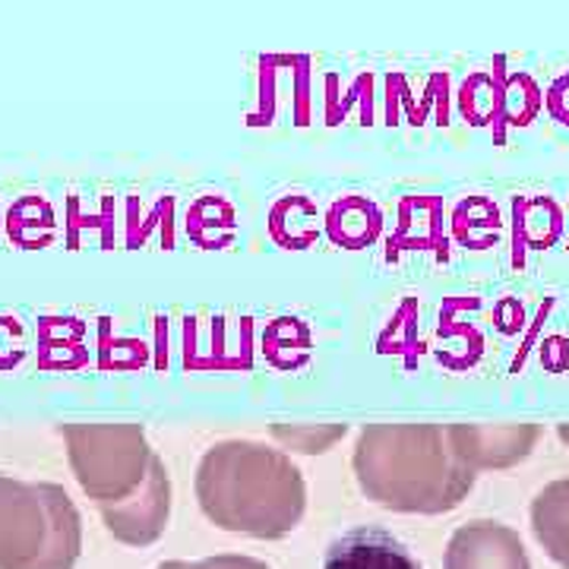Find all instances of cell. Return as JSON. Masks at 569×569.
I'll return each instance as SVG.
<instances>
[{"label":"cell","instance_id":"5b68a950","mask_svg":"<svg viewBox=\"0 0 569 569\" xmlns=\"http://www.w3.org/2000/svg\"><path fill=\"white\" fill-rule=\"evenodd\" d=\"M102 519L111 538L127 548H149L162 538L171 519V478L159 456L152 459L140 490L121 503L102 507Z\"/></svg>","mask_w":569,"mask_h":569},{"label":"cell","instance_id":"8fae6325","mask_svg":"<svg viewBox=\"0 0 569 569\" xmlns=\"http://www.w3.org/2000/svg\"><path fill=\"white\" fill-rule=\"evenodd\" d=\"M348 433V425H272V437L284 449L305 452V456H320L332 443H339Z\"/></svg>","mask_w":569,"mask_h":569},{"label":"cell","instance_id":"3957f363","mask_svg":"<svg viewBox=\"0 0 569 569\" xmlns=\"http://www.w3.org/2000/svg\"><path fill=\"white\" fill-rule=\"evenodd\" d=\"M73 478L99 507L133 497L149 475L156 452L142 425H61Z\"/></svg>","mask_w":569,"mask_h":569},{"label":"cell","instance_id":"277c9868","mask_svg":"<svg viewBox=\"0 0 569 569\" xmlns=\"http://www.w3.org/2000/svg\"><path fill=\"white\" fill-rule=\"evenodd\" d=\"M48 541L41 485L0 475V569H32Z\"/></svg>","mask_w":569,"mask_h":569},{"label":"cell","instance_id":"ba28073f","mask_svg":"<svg viewBox=\"0 0 569 569\" xmlns=\"http://www.w3.org/2000/svg\"><path fill=\"white\" fill-rule=\"evenodd\" d=\"M48 507V541L32 569H73L82 550V519L61 485H41Z\"/></svg>","mask_w":569,"mask_h":569},{"label":"cell","instance_id":"5bb4252c","mask_svg":"<svg viewBox=\"0 0 569 569\" xmlns=\"http://www.w3.org/2000/svg\"><path fill=\"white\" fill-rule=\"evenodd\" d=\"M557 437H560V440L569 447V425H557Z\"/></svg>","mask_w":569,"mask_h":569},{"label":"cell","instance_id":"4fadbf2b","mask_svg":"<svg viewBox=\"0 0 569 569\" xmlns=\"http://www.w3.org/2000/svg\"><path fill=\"white\" fill-rule=\"evenodd\" d=\"M156 569H212L206 560H200V563H187V560H168V563H159Z\"/></svg>","mask_w":569,"mask_h":569},{"label":"cell","instance_id":"8992f818","mask_svg":"<svg viewBox=\"0 0 569 569\" xmlns=\"http://www.w3.org/2000/svg\"><path fill=\"white\" fill-rule=\"evenodd\" d=\"M449 443L475 475L500 471L529 459L541 437L538 425H449Z\"/></svg>","mask_w":569,"mask_h":569},{"label":"cell","instance_id":"7a4b0ae2","mask_svg":"<svg viewBox=\"0 0 569 569\" xmlns=\"http://www.w3.org/2000/svg\"><path fill=\"white\" fill-rule=\"evenodd\" d=\"M355 478L367 500L392 512L440 516L475 488L443 425H367L355 443Z\"/></svg>","mask_w":569,"mask_h":569},{"label":"cell","instance_id":"6da1fadb","mask_svg":"<svg viewBox=\"0 0 569 569\" xmlns=\"http://www.w3.org/2000/svg\"><path fill=\"white\" fill-rule=\"evenodd\" d=\"M197 500L206 519L222 531L279 541L305 519V475L282 449L224 440L200 459Z\"/></svg>","mask_w":569,"mask_h":569},{"label":"cell","instance_id":"7c38bea8","mask_svg":"<svg viewBox=\"0 0 569 569\" xmlns=\"http://www.w3.org/2000/svg\"><path fill=\"white\" fill-rule=\"evenodd\" d=\"M206 563L212 569H269L263 560H253L244 553H219V557H209Z\"/></svg>","mask_w":569,"mask_h":569},{"label":"cell","instance_id":"52a82bcc","mask_svg":"<svg viewBox=\"0 0 569 569\" xmlns=\"http://www.w3.org/2000/svg\"><path fill=\"white\" fill-rule=\"evenodd\" d=\"M443 569H531V563L522 538L509 526L475 519L452 531Z\"/></svg>","mask_w":569,"mask_h":569},{"label":"cell","instance_id":"9c48e42d","mask_svg":"<svg viewBox=\"0 0 569 569\" xmlns=\"http://www.w3.org/2000/svg\"><path fill=\"white\" fill-rule=\"evenodd\" d=\"M323 569H421L392 535L377 529L348 531L326 553Z\"/></svg>","mask_w":569,"mask_h":569},{"label":"cell","instance_id":"30bf717a","mask_svg":"<svg viewBox=\"0 0 569 569\" xmlns=\"http://www.w3.org/2000/svg\"><path fill=\"white\" fill-rule=\"evenodd\" d=\"M531 531L557 567L569 569V478L550 481L531 500Z\"/></svg>","mask_w":569,"mask_h":569}]
</instances>
